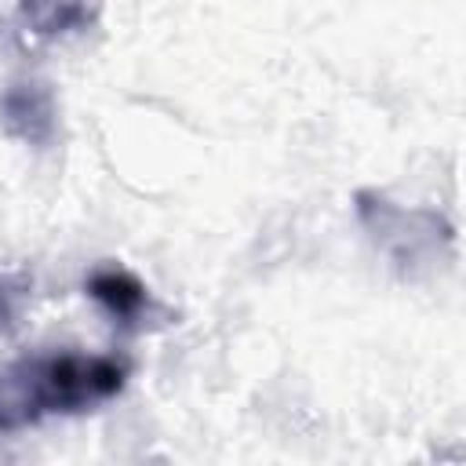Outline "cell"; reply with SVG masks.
Instances as JSON below:
<instances>
[{"label":"cell","instance_id":"1","mask_svg":"<svg viewBox=\"0 0 466 466\" xmlns=\"http://www.w3.org/2000/svg\"><path fill=\"white\" fill-rule=\"evenodd\" d=\"M127 368L91 353H36L0 371V433L29 430L51 415H80L113 400Z\"/></svg>","mask_w":466,"mask_h":466},{"label":"cell","instance_id":"2","mask_svg":"<svg viewBox=\"0 0 466 466\" xmlns=\"http://www.w3.org/2000/svg\"><path fill=\"white\" fill-rule=\"evenodd\" d=\"M0 127L22 146H51L58 131V102L44 80H15L0 91Z\"/></svg>","mask_w":466,"mask_h":466},{"label":"cell","instance_id":"3","mask_svg":"<svg viewBox=\"0 0 466 466\" xmlns=\"http://www.w3.org/2000/svg\"><path fill=\"white\" fill-rule=\"evenodd\" d=\"M84 288H87V295L113 317V324H120V328H142L146 317L153 313L149 288H146L135 273H127V269H120V266H102V269H95Z\"/></svg>","mask_w":466,"mask_h":466},{"label":"cell","instance_id":"4","mask_svg":"<svg viewBox=\"0 0 466 466\" xmlns=\"http://www.w3.org/2000/svg\"><path fill=\"white\" fill-rule=\"evenodd\" d=\"M18 11L29 33L44 40H58V36L87 29L95 22L98 0H18Z\"/></svg>","mask_w":466,"mask_h":466},{"label":"cell","instance_id":"5","mask_svg":"<svg viewBox=\"0 0 466 466\" xmlns=\"http://www.w3.org/2000/svg\"><path fill=\"white\" fill-rule=\"evenodd\" d=\"M25 295H29V280L22 273H0V335L18 328Z\"/></svg>","mask_w":466,"mask_h":466}]
</instances>
